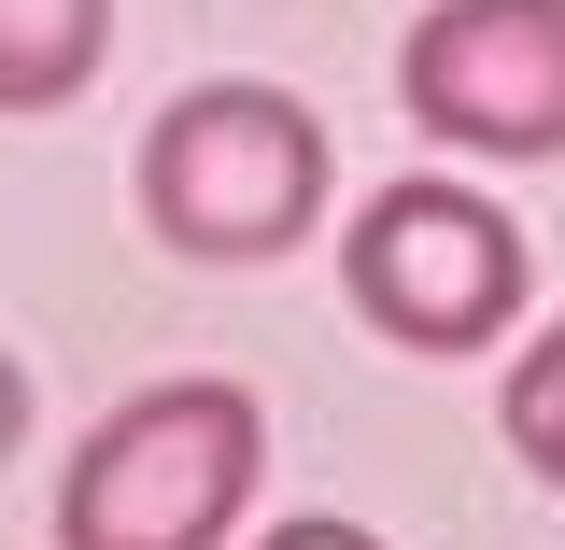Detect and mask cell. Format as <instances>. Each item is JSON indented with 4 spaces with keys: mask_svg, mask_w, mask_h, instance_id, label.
I'll use <instances>...</instances> for the list:
<instances>
[{
    "mask_svg": "<svg viewBox=\"0 0 565 550\" xmlns=\"http://www.w3.org/2000/svg\"><path fill=\"white\" fill-rule=\"evenodd\" d=\"M269 466V410L241 381H156L71 452L57 550H226Z\"/></svg>",
    "mask_w": 565,
    "mask_h": 550,
    "instance_id": "cell-1",
    "label": "cell"
},
{
    "mask_svg": "<svg viewBox=\"0 0 565 550\" xmlns=\"http://www.w3.org/2000/svg\"><path fill=\"white\" fill-rule=\"evenodd\" d=\"M311 212H326V128L282 85H184L141 128V226L199 269H255L311 240Z\"/></svg>",
    "mask_w": 565,
    "mask_h": 550,
    "instance_id": "cell-2",
    "label": "cell"
},
{
    "mask_svg": "<svg viewBox=\"0 0 565 550\" xmlns=\"http://www.w3.org/2000/svg\"><path fill=\"white\" fill-rule=\"evenodd\" d=\"M523 282H537V255H523V226H509L481 184H382V198L353 212V240H340L353 325L396 339V353H481V339H509Z\"/></svg>",
    "mask_w": 565,
    "mask_h": 550,
    "instance_id": "cell-3",
    "label": "cell"
},
{
    "mask_svg": "<svg viewBox=\"0 0 565 550\" xmlns=\"http://www.w3.org/2000/svg\"><path fill=\"white\" fill-rule=\"evenodd\" d=\"M396 99L452 155H565V0H424L396 43Z\"/></svg>",
    "mask_w": 565,
    "mask_h": 550,
    "instance_id": "cell-4",
    "label": "cell"
},
{
    "mask_svg": "<svg viewBox=\"0 0 565 550\" xmlns=\"http://www.w3.org/2000/svg\"><path fill=\"white\" fill-rule=\"evenodd\" d=\"M114 57V0H0V114H71Z\"/></svg>",
    "mask_w": 565,
    "mask_h": 550,
    "instance_id": "cell-5",
    "label": "cell"
},
{
    "mask_svg": "<svg viewBox=\"0 0 565 550\" xmlns=\"http://www.w3.org/2000/svg\"><path fill=\"white\" fill-rule=\"evenodd\" d=\"M494 423H509V452H523V466L565 494V325L509 353V396H494Z\"/></svg>",
    "mask_w": 565,
    "mask_h": 550,
    "instance_id": "cell-6",
    "label": "cell"
},
{
    "mask_svg": "<svg viewBox=\"0 0 565 550\" xmlns=\"http://www.w3.org/2000/svg\"><path fill=\"white\" fill-rule=\"evenodd\" d=\"M255 550H382V537H367V522H340V508H311V522H269Z\"/></svg>",
    "mask_w": 565,
    "mask_h": 550,
    "instance_id": "cell-7",
    "label": "cell"
},
{
    "mask_svg": "<svg viewBox=\"0 0 565 550\" xmlns=\"http://www.w3.org/2000/svg\"><path fill=\"white\" fill-rule=\"evenodd\" d=\"M14 438H29V367L0 353V466H14Z\"/></svg>",
    "mask_w": 565,
    "mask_h": 550,
    "instance_id": "cell-8",
    "label": "cell"
}]
</instances>
